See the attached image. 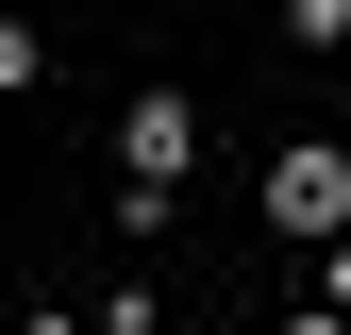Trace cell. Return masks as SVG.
Masks as SVG:
<instances>
[{
  "mask_svg": "<svg viewBox=\"0 0 351 335\" xmlns=\"http://www.w3.org/2000/svg\"><path fill=\"white\" fill-rule=\"evenodd\" d=\"M285 335H351V319H285Z\"/></svg>",
  "mask_w": 351,
  "mask_h": 335,
  "instance_id": "obj_4",
  "label": "cell"
},
{
  "mask_svg": "<svg viewBox=\"0 0 351 335\" xmlns=\"http://www.w3.org/2000/svg\"><path fill=\"white\" fill-rule=\"evenodd\" d=\"M17 335H101V319H17Z\"/></svg>",
  "mask_w": 351,
  "mask_h": 335,
  "instance_id": "obj_3",
  "label": "cell"
},
{
  "mask_svg": "<svg viewBox=\"0 0 351 335\" xmlns=\"http://www.w3.org/2000/svg\"><path fill=\"white\" fill-rule=\"evenodd\" d=\"M17 84H34V34H0V101H17Z\"/></svg>",
  "mask_w": 351,
  "mask_h": 335,
  "instance_id": "obj_2",
  "label": "cell"
},
{
  "mask_svg": "<svg viewBox=\"0 0 351 335\" xmlns=\"http://www.w3.org/2000/svg\"><path fill=\"white\" fill-rule=\"evenodd\" d=\"M268 218H285V235H335V218H351V151H285V168H268Z\"/></svg>",
  "mask_w": 351,
  "mask_h": 335,
  "instance_id": "obj_1",
  "label": "cell"
}]
</instances>
